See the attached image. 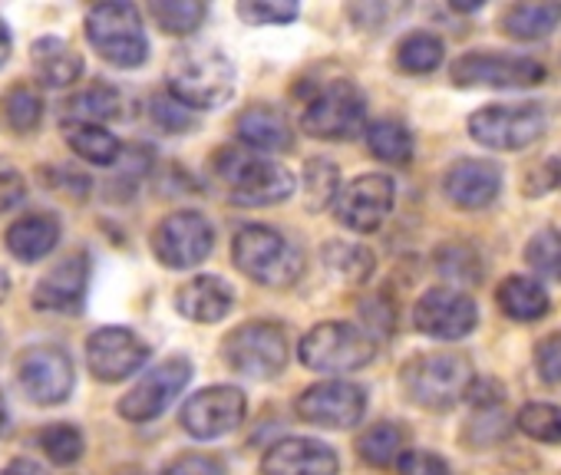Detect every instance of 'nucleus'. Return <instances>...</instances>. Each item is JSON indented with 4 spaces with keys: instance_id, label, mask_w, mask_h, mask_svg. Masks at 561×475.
<instances>
[{
    "instance_id": "f257e3e1",
    "label": "nucleus",
    "mask_w": 561,
    "mask_h": 475,
    "mask_svg": "<svg viewBox=\"0 0 561 475\" xmlns=\"http://www.w3.org/2000/svg\"><path fill=\"white\" fill-rule=\"evenodd\" d=\"M211 172L225 185L228 198L234 205L261 208V205H277L295 195L298 178L274 159H264L251 149L225 146L211 155Z\"/></svg>"
},
{
    "instance_id": "f03ea898",
    "label": "nucleus",
    "mask_w": 561,
    "mask_h": 475,
    "mask_svg": "<svg viewBox=\"0 0 561 475\" xmlns=\"http://www.w3.org/2000/svg\"><path fill=\"white\" fill-rule=\"evenodd\" d=\"M234 268L261 288L285 291L305 275V252L267 224H244L231 242Z\"/></svg>"
},
{
    "instance_id": "7ed1b4c3",
    "label": "nucleus",
    "mask_w": 561,
    "mask_h": 475,
    "mask_svg": "<svg viewBox=\"0 0 561 475\" xmlns=\"http://www.w3.org/2000/svg\"><path fill=\"white\" fill-rule=\"evenodd\" d=\"M169 93L188 109H218L234 93V63L208 44L182 47L169 60Z\"/></svg>"
},
{
    "instance_id": "20e7f679",
    "label": "nucleus",
    "mask_w": 561,
    "mask_h": 475,
    "mask_svg": "<svg viewBox=\"0 0 561 475\" xmlns=\"http://www.w3.org/2000/svg\"><path fill=\"white\" fill-rule=\"evenodd\" d=\"M476 373L466 354H420L403 363L400 386L410 403L423 409H449L453 403L466 399V390L472 386Z\"/></svg>"
},
{
    "instance_id": "39448f33",
    "label": "nucleus",
    "mask_w": 561,
    "mask_h": 475,
    "mask_svg": "<svg viewBox=\"0 0 561 475\" xmlns=\"http://www.w3.org/2000/svg\"><path fill=\"white\" fill-rule=\"evenodd\" d=\"M301 129L328 142L357 139L367 132V96L354 80H328L308 96L301 109Z\"/></svg>"
},
{
    "instance_id": "423d86ee",
    "label": "nucleus",
    "mask_w": 561,
    "mask_h": 475,
    "mask_svg": "<svg viewBox=\"0 0 561 475\" xmlns=\"http://www.w3.org/2000/svg\"><path fill=\"white\" fill-rule=\"evenodd\" d=\"M87 40L96 47V54L119 67L136 70L149 60V37L142 27V14L123 0H110V4H96L87 14Z\"/></svg>"
},
{
    "instance_id": "0eeeda50",
    "label": "nucleus",
    "mask_w": 561,
    "mask_h": 475,
    "mask_svg": "<svg viewBox=\"0 0 561 475\" xmlns=\"http://www.w3.org/2000/svg\"><path fill=\"white\" fill-rule=\"evenodd\" d=\"M377 357V344L357 324L324 321L298 344V360L314 373H354Z\"/></svg>"
},
{
    "instance_id": "6e6552de",
    "label": "nucleus",
    "mask_w": 561,
    "mask_h": 475,
    "mask_svg": "<svg viewBox=\"0 0 561 475\" xmlns=\"http://www.w3.org/2000/svg\"><path fill=\"white\" fill-rule=\"evenodd\" d=\"M221 357L228 363V370L251 376V380H271L291 360V344L288 334L280 331L271 321H248L241 327H234L225 344H221Z\"/></svg>"
},
{
    "instance_id": "1a4fd4ad",
    "label": "nucleus",
    "mask_w": 561,
    "mask_h": 475,
    "mask_svg": "<svg viewBox=\"0 0 561 475\" xmlns=\"http://www.w3.org/2000/svg\"><path fill=\"white\" fill-rule=\"evenodd\" d=\"M545 77L538 60L495 50H469L449 67V80L462 90H525L545 83Z\"/></svg>"
},
{
    "instance_id": "9d476101",
    "label": "nucleus",
    "mask_w": 561,
    "mask_h": 475,
    "mask_svg": "<svg viewBox=\"0 0 561 475\" xmlns=\"http://www.w3.org/2000/svg\"><path fill=\"white\" fill-rule=\"evenodd\" d=\"M548 129V113L538 103L482 106L469 116V136L495 152H518L538 142Z\"/></svg>"
},
{
    "instance_id": "9b49d317",
    "label": "nucleus",
    "mask_w": 561,
    "mask_h": 475,
    "mask_svg": "<svg viewBox=\"0 0 561 475\" xmlns=\"http://www.w3.org/2000/svg\"><path fill=\"white\" fill-rule=\"evenodd\" d=\"M215 248V228L202 211L182 208L165 215L152 231V252L159 265L172 271H188L202 265Z\"/></svg>"
},
{
    "instance_id": "f8f14e48",
    "label": "nucleus",
    "mask_w": 561,
    "mask_h": 475,
    "mask_svg": "<svg viewBox=\"0 0 561 475\" xmlns=\"http://www.w3.org/2000/svg\"><path fill=\"white\" fill-rule=\"evenodd\" d=\"M244 413H248V399L238 386H205L198 393H192L179 413V422L182 429L192 436V439H221L228 432H234L241 422H244Z\"/></svg>"
},
{
    "instance_id": "ddd939ff",
    "label": "nucleus",
    "mask_w": 561,
    "mask_h": 475,
    "mask_svg": "<svg viewBox=\"0 0 561 475\" xmlns=\"http://www.w3.org/2000/svg\"><path fill=\"white\" fill-rule=\"evenodd\" d=\"M393 201H397V185L390 175L380 172L357 175L354 182L341 185L334 198V218L357 234H370L390 218Z\"/></svg>"
},
{
    "instance_id": "4468645a",
    "label": "nucleus",
    "mask_w": 561,
    "mask_h": 475,
    "mask_svg": "<svg viewBox=\"0 0 561 475\" xmlns=\"http://www.w3.org/2000/svg\"><path fill=\"white\" fill-rule=\"evenodd\" d=\"M18 380H21V390L41 406L67 403L73 393V383H77L70 354L54 344L27 347L18 357Z\"/></svg>"
},
{
    "instance_id": "2eb2a0df",
    "label": "nucleus",
    "mask_w": 561,
    "mask_h": 475,
    "mask_svg": "<svg viewBox=\"0 0 561 475\" xmlns=\"http://www.w3.org/2000/svg\"><path fill=\"white\" fill-rule=\"evenodd\" d=\"M192 380V363L185 357H169L159 367H152L119 403L116 413L129 422H149L156 416H162L175 396L188 386Z\"/></svg>"
},
{
    "instance_id": "dca6fc26",
    "label": "nucleus",
    "mask_w": 561,
    "mask_h": 475,
    "mask_svg": "<svg viewBox=\"0 0 561 475\" xmlns=\"http://www.w3.org/2000/svg\"><path fill=\"white\" fill-rule=\"evenodd\" d=\"M295 413L301 422L321 429H351L367 413V393L351 380H321L298 396Z\"/></svg>"
},
{
    "instance_id": "f3484780",
    "label": "nucleus",
    "mask_w": 561,
    "mask_h": 475,
    "mask_svg": "<svg viewBox=\"0 0 561 475\" xmlns=\"http://www.w3.org/2000/svg\"><path fill=\"white\" fill-rule=\"evenodd\" d=\"M149 344L129 327H100L87 340V363L100 383H123L149 363Z\"/></svg>"
},
{
    "instance_id": "a211bd4d",
    "label": "nucleus",
    "mask_w": 561,
    "mask_h": 475,
    "mask_svg": "<svg viewBox=\"0 0 561 475\" xmlns=\"http://www.w3.org/2000/svg\"><path fill=\"white\" fill-rule=\"evenodd\" d=\"M413 324L433 340H462L479 324V308L466 291L433 288L413 308Z\"/></svg>"
},
{
    "instance_id": "6ab92c4d",
    "label": "nucleus",
    "mask_w": 561,
    "mask_h": 475,
    "mask_svg": "<svg viewBox=\"0 0 561 475\" xmlns=\"http://www.w3.org/2000/svg\"><path fill=\"white\" fill-rule=\"evenodd\" d=\"M90 288V255L77 252L54 265L34 288V308L44 314H80Z\"/></svg>"
},
{
    "instance_id": "aec40b11",
    "label": "nucleus",
    "mask_w": 561,
    "mask_h": 475,
    "mask_svg": "<svg viewBox=\"0 0 561 475\" xmlns=\"http://www.w3.org/2000/svg\"><path fill=\"white\" fill-rule=\"evenodd\" d=\"M337 452L311 436H288L267 445L261 459V475H337Z\"/></svg>"
},
{
    "instance_id": "412c9836",
    "label": "nucleus",
    "mask_w": 561,
    "mask_h": 475,
    "mask_svg": "<svg viewBox=\"0 0 561 475\" xmlns=\"http://www.w3.org/2000/svg\"><path fill=\"white\" fill-rule=\"evenodd\" d=\"M443 192L462 211L489 208L502 192V169L492 159H459L446 169Z\"/></svg>"
},
{
    "instance_id": "4be33fe9",
    "label": "nucleus",
    "mask_w": 561,
    "mask_h": 475,
    "mask_svg": "<svg viewBox=\"0 0 561 475\" xmlns=\"http://www.w3.org/2000/svg\"><path fill=\"white\" fill-rule=\"evenodd\" d=\"M234 291L218 275H198L175 291V311L192 324H218L231 314Z\"/></svg>"
},
{
    "instance_id": "5701e85b",
    "label": "nucleus",
    "mask_w": 561,
    "mask_h": 475,
    "mask_svg": "<svg viewBox=\"0 0 561 475\" xmlns=\"http://www.w3.org/2000/svg\"><path fill=\"white\" fill-rule=\"evenodd\" d=\"M234 129L251 152H288L295 146V126L277 106H248L238 116Z\"/></svg>"
},
{
    "instance_id": "b1692460",
    "label": "nucleus",
    "mask_w": 561,
    "mask_h": 475,
    "mask_svg": "<svg viewBox=\"0 0 561 475\" xmlns=\"http://www.w3.org/2000/svg\"><path fill=\"white\" fill-rule=\"evenodd\" d=\"M31 67L37 80L50 90L73 86L83 77V57L60 37H41L31 47Z\"/></svg>"
},
{
    "instance_id": "393cba45",
    "label": "nucleus",
    "mask_w": 561,
    "mask_h": 475,
    "mask_svg": "<svg viewBox=\"0 0 561 475\" xmlns=\"http://www.w3.org/2000/svg\"><path fill=\"white\" fill-rule=\"evenodd\" d=\"M60 245V221L54 215H27L8 228V252L24 262H44Z\"/></svg>"
},
{
    "instance_id": "a878e982",
    "label": "nucleus",
    "mask_w": 561,
    "mask_h": 475,
    "mask_svg": "<svg viewBox=\"0 0 561 475\" xmlns=\"http://www.w3.org/2000/svg\"><path fill=\"white\" fill-rule=\"evenodd\" d=\"M561 24L558 0H522L502 14V34L512 40H545Z\"/></svg>"
},
{
    "instance_id": "bb28decb",
    "label": "nucleus",
    "mask_w": 561,
    "mask_h": 475,
    "mask_svg": "<svg viewBox=\"0 0 561 475\" xmlns=\"http://www.w3.org/2000/svg\"><path fill=\"white\" fill-rule=\"evenodd\" d=\"M495 301L502 308V314L508 321H518V324H535L548 314L551 301H548V291L535 281V278H525V275H512L499 285L495 291Z\"/></svg>"
},
{
    "instance_id": "cd10ccee",
    "label": "nucleus",
    "mask_w": 561,
    "mask_h": 475,
    "mask_svg": "<svg viewBox=\"0 0 561 475\" xmlns=\"http://www.w3.org/2000/svg\"><path fill=\"white\" fill-rule=\"evenodd\" d=\"M64 136L70 142V149L90 162V165H116L123 155V142L96 123H64Z\"/></svg>"
},
{
    "instance_id": "c85d7f7f",
    "label": "nucleus",
    "mask_w": 561,
    "mask_h": 475,
    "mask_svg": "<svg viewBox=\"0 0 561 475\" xmlns=\"http://www.w3.org/2000/svg\"><path fill=\"white\" fill-rule=\"evenodd\" d=\"M407 452V429L397 422H374L357 436V455L374 468L397 465Z\"/></svg>"
},
{
    "instance_id": "c756f323",
    "label": "nucleus",
    "mask_w": 561,
    "mask_h": 475,
    "mask_svg": "<svg viewBox=\"0 0 561 475\" xmlns=\"http://www.w3.org/2000/svg\"><path fill=\"white\" fill-rule=\"evenodd\" d=\"M123 116V93L110 83H93L67 103L64 123H110Z\"/></svg>"
},
{
    "instance_id": "7c9ffc66",
    "label": "nucleus",
    "mask_w": 561,
    "mask_h": 475,
    "mask_svg": "<svg viewBox=\"0 0 561 475\" xmlns=\"http://www.w3.org/2000/svg\"><path fill=\"white\" fill-rule=\"evenodd\" d=\"M443 60H446V47L430 31H413L397 44V67L410 77L436 73L443 67Z\"/></svg>"
},
{
    "instance_id": "2f4dec72",
    "label": "nucleus",
    "mask_w": 561,
    "mask_h": 475,
    "mask_svg": "<svg viewBox=\"0 0 561 475\" xmlns=\"http://www.w3.org/2000/svg\"><path fill=\"white\" fill-rule=\"evenodd\" d=\"M367 146L374 152V159L387 162V165H410L413 162V132L397 123V119H377L367 126Z\"/></svg>"
},
{
    "instance_id": "473e14b6",
    "label": "nucleus",
    "mask_w": 561,
    "mask_h": 475,
    "mask_svg": "<svg viewBox=\"0 0 561 475\" xmlns=\"http://www.w3.org/2000/svg\"><path fill=\"white\" fill-rule=\"evenodd\" d=\"M149 14L152 21L172 34V37H188L202 27L205 21V4H198V0H152L149 4Z\"/></svg>"
},
{
    "instance_id": "72a5a7b5",
    "label": "nucleus",
    "mask_w": 561,
    "mask_h": 475,
    "mask_svg": "<svg viewBox=\"0 0 561 475\" xmlns=\"http://www.w3.org/2000/svg\"><path fill=\"white\" fill-rule=\"evenodd\" d=\"M301 185H305V201H308V208L311 211H318V208H324V205H331L334 208V198H337V185H341V175H337V165L331 162V159H308V165H305V178H301Z\"/></svg>"
},
{
    "instance_id": "f704fd0d",
    "label": "nucleus",
    "mask_w": 561,
    "mask_h": 475,
    "mask_svg": "<svg viewBox=\"0 0 561 475\" xmlns=\"http://www.w3.org/2000/svg\"><path fill=\"white\" fill-rule=\"evenodd\" d=\"M0 116L14 132H34L44 119V100L31 86H14L0 103Z\"/></svg>"
},
{
    "instance_id": "c9c22d12",
    "label": "nucleus",
    "mask_w": 561,
    "mask_h": 475,
    "mask_svg": "<svg viewBox=\"0 0 561 475\" xmlns=\"http://www.w3.org/2000/svg\"><path fill=\"white\" fill-rule=\"evenodd\" d=\"M37 442H41V449L47 452V459L54 465H73V462L83 459V449H87L83 432L77 426H70V422H50L37 436Z\"/></svg>"
},
{
    "instance_id": "e433bc0d",
    "label": "nucleus",
    "mask_w": 561,
    "mask_h": 475,
    "mask_svg": "<svg viewBox=\"0 0 561 475\" xmlns=\"http://www.w3.org/2000/svg\"><path fill=\"white\" fill-rule=\"evenodd\" d=\"M515 426H518L528 439H535V442L561 445V406H551V403H528V406L518 409Z\"/></svg>"
},
{
    "instance_id": "4c0bfd02",
    "label": "nucleus",
    "mask_w": 561,
    "mask_h": 475,
    "mask_svg": "<svg viewBox=\"0 0 561 475\" xmlns=\"http://www.w3.org/2000/svg\"><path fill=\"white\" fill-rule=\"evenodd\" d=\"M525 262L531 265V271H538L551 281H561V231H554V228L538 231L525 245Z\"/></svg>"
},
{
    "instance_id": "58836bf2",
    "label": "nucleus",
    "mask_w": 561,
    "mask_h": 475,
    "mask_svg": "<svg viewBox=\"0 0 561 475\" xmlns=\"http://www.w3.org/2000/svg\"><path fill=\"white\" fill-rule=\"evenodd\" d=\"M234 11L251 27H280L298 21V4H288V0H241Z\"/></svg>"
},
{
    "instance_id": "ea45409f",
    "label": "nucleus",
    "mask_w": 561,
    "mask_h": 475,
    "mask_svg": "<svg viewBox=\"0 0 561 475\" xmlns=\"http://www.w3.org/2000/svg\"><path fill=\"white\" fill-rule=\"evenodd\" d=\"M436 268H439V275H446V278L459 281V285L482 281V262L469 245H446L436 255Z\"/></svg>"
},
{
    "instance_id": "a19ab883",
    "label": "nucleus",
    "mask_w": 561,
    "mask_h": 475,
    "mask_svg": "<svg viewBox=\"0 0 561 475\" xmlns=\"http://www.w3.org/2000/svg\"><path fill=\"white\" fill-rule=\"evenodd\" d=\"M328 265L334 271H341L344 278H351V281H364L374 271V255L367 248H360V245L337 242V245L328 248Z\"/></svg>"
},
{
    "instance_id": "79ce46f5",
    "label": "nucleus",
    "mask_w": 561,
    "mask_h": 475,
    "mask_svg": "<svg viewBox=\"0 0 561 475\" xmlns=\"http://www.w3.org/2000/svg\"><path fill=\"white\" fill-rule=\"evenodd\" d=\"M156 126H162L165 132H188L195 126V116L188 106H182L172 93L165 96H152V106H149Z\"/></svg>"
},
{
    "instance_id": "37998d69",
    "label": "nucleus",
    "mask_w": 561,
    "mask_h": 475,
    "mask_svg": "<svg viewBox=\"0 0 561 475\" xmlns=\"http://www.w3.org/2000/svg\"><path fill=\"white\" fill-rule=\"evenodd\" d=\"M535 370H538L541 383H548V386L561 383V331H554V334L538 340V347H535Z\"/></svg>"
},
{
    "instance_id": "c03bdc74",
    "label": "nucleus",
    "mask_w": 561,
    "mask_h": 475,
    "mask_svg": "<svg viewBox=\"0 0 561 475\" xmlns=\"http://www.w3.org/2000/svg\"><path fill=\"white\" fill-rule=\"evenodd\" d=\"M159 475H225V462L205 452H185L165 462Z\"/></svg>"
},
{
    "instance_id": "a18cd8bd",
    "label": "nucleus",
    "mask_w": 561,
    "mask_h": 475,
    "mask_svg": "<svg viewBox=\"0 0 561 475\" xmlns=\"http://www.w3.org/2000/svg\"><path fill=\"white\" fill-rule=\"evenodd\" d=\"M24 195H27L24 172H21L11 159L0 155V215L14 211V208L24 201Z\"/></svg>"
},
{
    "instance_id": "49530a36",
    "label": "nucleus",
    "mask_w": 561,
    "mask_h": 475,
    "mask_svg": "<svg viewBox=\"0 0 561 475\" xmlns=\"http://www.w3.org/2000/svg\"><path fill=\"white\" fill-rule=\"evenodd\" d=\"M397 475H453V468H449L436 452L410 449V452L397 462Z\"/></svg>"
},
{
    "instance_id": "de8ad7c7",
    "label": "nucleus",
    "mask_w": 561,
    "mask_h": 475,
    "mask_svg": "<svg viewBox=\"0 0 561 475\" xmlns=\"http://www.w3.org/2000/svg\"><path fill=\"white\" fill-rule=\"evenodd\" d=\"M466 399L476 406V409H502L505 406V390L495 383V380H472V386L466 390Z\"/></svg>"
},
{
    "instance_id": "09e8293b",
    "label": "nucleus",
    "mask_w": 561,
    "mask_h": 475,
    "mask_svg": "<svg viewBox=\"0 0 561 475\" xmlns=\"http://www.w3.org/2000/svg\"><path fill=\"white\" fill-rule=\"evenodd\" d=\"M0 475H47V468L34 459H14L8 462L4 468H0Z\"/></svg>"
},
{
    "instance_id": "8fccbe9b",
    "label": "nucleus",
    "mask_w": 561,
    "mask_h": 475,
    "mask_svg": "<svg viewBox=\"0 0 561 475\" xmlns=\"http://www.w3.org/2000/svg\"><path fill=\"white\" fill-rule=\"evenodd\" d=\"M545 172H548V185L561 188V152H558V155H551V159L545 162Z\"/></svg>"
},
{
    "instance_id": "3c124183",
    "label": "nucleus",
    "mask_w": 561,
    "mask_h": 475,
    "mask_svg": "<svg viewBox=\"0 0 561 475\" xmlns=\"http://www.w3.org/2000/svg\"><path fill=\"white\" fill-rule=\"evenodd\" d=\"M8 60H11V31L4 21H0V67H4Z\"/></svg>"
},
{
    "instance_id": "603ef678",
    "label": "nucleus",
    "mask_w": 561,
    "mask_h": 475,
    "mask_svg": "<svg viewBox=\"0 0 561 475\" xmlns=\"http://www.w3.org/2000/svg\"><path fill=\"white\" fill-rule=\"evenodd\" d=\"M8 294H11V278H8V271L0 268V304L8 301Z\"/></svg>"
},
{
    "instance_id": "864d4df0",
    "label": "nucleus",
    "mask_w": 561,
    "mask_h": 475,
    "mask_svg": "<svg viewBox=\"0 0 561 475\" xmlns=\"http://www.w3.org/2000/svg\"><path fill=\"white\" fill-rule=\"evenodd\" d=\"M8 429V403H4V396H0V432Z\"/></svg>"
},
{
    "instance_id": "5fc2aeb1",
    "label": "nucleus",
    "mask_w": 561,
    "mask_h": 475,
    "mask_svg": "<svg viewBox=\"0 0 561 475\" xmlns=\"http://www.w3.org/2000/svg\"><path fill=\"white\" fill-rule=\"evenodd\" d=\"M119 475H142V472H139V468H123Z\"/></svg>"
}]
</instances>
